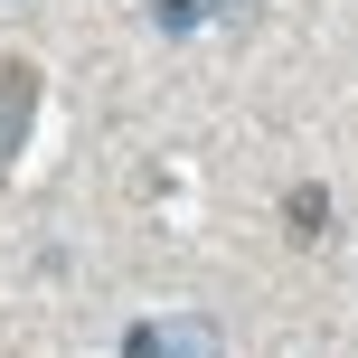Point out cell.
<instances>
[{"instance_id": "obj_1", "label": "cell", "mask_w": 358, "mask_h": 358, "mask_svg": "<svg viewBox=\"0 0 358 358\" xmlns=\"http://www.w3.org/2000/svg\"><path fill=\"white\" fill-rule=\"evenodd\" d=\"M123 358H227V330L208 311H179V321H142L123 330Z\"/></svg>"}, {"instance_id": "obj_2", "label": "cell", "mask_w": 358, "mask_h": 358, "mask_svg": "<svg viewBox=\"0 0 358 358\" xmlns=\"http://www.w3.org/2000/svg\"><path fill=\"white\" fill-rule=\"evenodd\" d=\"M217 10H245V0H151V29H170V38H189V29H208Z\"/></svg>"}]
</instances>
